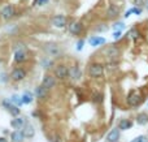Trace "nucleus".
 Instances as JSON below:
<instances>
[{
	"label": "nucleus",
	"instance_id": "23",
	"mask_svg": "<svg viewBox=\"0 0 148 142\" xmlns=\"http://www.w3.org/2000/svg\"><path fill=\"white\" fill-rule=\"evenodd\" d=\"M136 124L147 125L148 124V115L147 114H139L138 116H136Z\"/></svg>",
	"mask_w": 148,
	"mask_h": 142
},
{
	"label": "nucleus",
	"instance_id": "30",
	"mask_svg": "<svg viewBox=\"0 0 148 142\" xmlns=\"http://www.w3.org/2000/svg\"><path fill=\"white\" fill-rule=\"evenodd\" d=\"M83 46H84V41L83 39H81V41H78L77 42V51H82V50H83Z\"/></svg>",
	"mask_w": 148,
	"mask_h": 142
},
{
	"label": "nucleus",
	"instance_id": "1",
	"mask_svg": "<svg viewBox=\"0 0 148 142\" xmlns=\"http://www.w3.org/2000/svg\"><path fill=\"white\" fill-rule=\"evenodd\" d=\"M88 73L94 78L103 77V74H104V65L100 64V63H92L88 68Z\"/></svg>",
	"mask_w": 148,
	"mask_h": 142
},
{
	"label": "nucleus",
	"instance_id": "31",
	"mask_svg": "<svg viewBox=\"0 0 148 142\" xmlns=\"http://www.w3.org/2000/svg\"><path fill=\"white\" fill-rule=\"evenodd\" d=\"M42 64H43V67H44V68H48L49 65H52V61H51L49 59H44L43 61H42Z\"/></svg>",
	"mask_w": 148,
	"mask_h": 142
},
{
	"label": "nucleus",
	"instance_id": "15",
	"mask_svg": "<svg viewBox=\"0 0 148 142\" xmlns=\"http://www.w3.org/2000/svg\"><path fill=\"white\" fill-rule=\"evenodd\" d=\"M42 85L44 86L46 89H48V90H51L52 88H55V85H56V80H55V77H52V76H46V77L43 78V81H42Z\"/></svg>",
	"mask_w": 148,
	"mask_h": 142
},
{
	"label": "nucleus",
	"instance_id": "7",
	"mask_svg": "<svg viewBox=\"0 0 148 142\" xmlns=\"http://www.w3.org/2000/svg\"><path fill=\"white\" fill-rule=\"evenodd\" d=\"M14 61L21 64V63H25L29 59V54L26 51V48H20V50H14Z\"/></svg>",
	"mask_w": 148,
	"mask_h": 142
},
{
	"label": "nucleus",
	"instance_id": "2",
	"mask_svg": "<svg viewBox=\"0 0 148 142\" xmlns=\"http://www.w3.org/2000/svg\"><path fill=\"white\" fill-rule=\"evenodd\" d=\"M1 104L4 106V108L7 110L8 112H9L10 115H12L13 117H17V116H20V114H21V110H20V107L18 106H16L14 103H12V101H3L1 102Z\"/></svg>",
	"mask_w": 148,
	"mask_h": 142
},
{
	"label": "nucleus",
	"instance_id": "38",
	"mask_svg": "<svg viewBox=\"0 0 148 142\" xmlns=\"http://www.w3.org/2000/svg\"><path fill=\"white\" fill-rule=\"evenodd\" d=\"M147 106H148V103H147Z\"/></svg>",
	"mask_w": 148,
	"mask_h": 142
},
{
	"label": "nucleus",
	"instance_id": "5",
	"mask_svg": "<svg viewBox=\"0 0 148 142\" xmlns=\"http://www.w3.org/2000/svg\"><path fill=\"white\" fill-rule=\"evenodd\" d=\"M142 102V94L139 91H131L127 97V104L131 107H136L139 106Z\"/></svg>",
	"mask_w": 148,
	"mask_h": 142
},
{
	"label": "nucleus",
	"instance_id": "29",
	"mask_svg": "<svg viewBox=\"0 0 148 142\" xmlns=\"http://www.w3.org/2000/svg\"><path fill=\"white\" fill-rule=\"evenodd\" d=\"M121 37H122V30H116L114 33H113V39H114V41H118Z\"/></svg>",
	"mask_w": 148,
	"mask_h": 142
},
{
	"label": "nucleus",
	"instance_id": "34",
	"mask_svg": "<svg viewBox=\"0 0 148 142\" xmlns=\"http://www.w3.org/2000/svg\"><path fill=\"white\" fill-rule=\"evenodd\" d=\"M131 10H133V13H135V14H140L142 13L140 8H131Z\"/></svg>",
	"mask_w": 148,
	"mask_h": 142
},
{
	"label": "nucleus",
	"instance_id": "26",
	"mask_svg": "<svg viewBox=\"0 0 148 142\" xmlns=\"http://www.w3.org/2000/svg\"><path fill=\"white\" fill-rule=\"evenodd\" d=\"M107 30H108L107 23H100V25L96 28V31H97V33H104V31H107Z\"/></svg>",
	"mask_w": 148,
	"mask_h": 142
},
{
	"label": "nucleus",
	"instance_id": "12",
	"mask_svg": "<svg viewBox=\"0 0 148 142\" xmlns=\"http://www.w3.org/2000/svg\"><path fill=\"white\" fill-rule=\"evenodd\" d=\"M34 94H35V97L38 99L44 101V99H47V97H48V89H46L43 85H40V86H38V88H35Z\"/></svg>",
	"mask_w": 148,
	"mask_h": 142
},
{
	"label": "nucleus",
	"instance_id": "6",
	"mask_svg": "<svg viewBox=\"0 0 148 142\" xmlns=\"http://www.w3.org/2000/svg\"><path fill=\"white\" fill-rule=\"evenodd\" d=\"M0 14H1V17L4 18V20H10V18L14 17V14H16L14 7H13L12 4L4 5V7L1 8V12H0Z\"/></svg>",
	"mask_w": 148,
	"mask_h": 142
},
{
	"label": "nucleus",
	"instance_id": "20",
	"mask_svg": "<svg viewBox=\"0 0 148 142\" xmlns=\"http://www.w3.org/2000/svg\"><path fill=\"white\" fill-rule=\"evenodd\" d=\"M88 42L92 47H99L105 43V38H103V37H91Z\"/></svg>",
	"mask_w": 148,
	"mask_h": 142
},
{
	"label": "nucleus",
	"instance_id": "22",
	"mask_svg": "<svg viewBox=\"0 0 148 142\" xmlns=\"http://www.w3.org/2000/svg\"><path fill=\"white\" fill-rule=\"evenodd\" d=\"M131 127H133V123L127 119H122L120 121V124H118V128H120L121 130H127V129H130Z\"/></svg>",
	"mask_w": 148,
	"mask_h": 142
},
{
	"label": "nucleus",
	"instance_id": "33",
	"mask_svg": "<svg viewBox=\"0 0 148 142\" xmlns=\"http://www.w3.org/2000/svg\"><path fill=\"white\" fill-rule=\"evenodd\" d=\"M48 4V0H36V5H46Z\"/></svg>",
	"mask_w": 148,
	"mask_h": 142
},
{
	"label": "nucleus",
	"instance_id": "28",
	"mask_svg": "<svg viewBox=\"0 0 148 142\" xmlns=\"http://www.w3.org/2000/svg\"><path fill=\"white\" fill-rule=\"evenodd\" d=\"M131 142H148V137L147 136H139V137L134 138Z\"/></svg>",
	"mask_w": 148,
	"mask_h": 142
},
{
	"label": "nucleus",
	"instance_id": "37",
	"mask_svg": "<svg viewBox=\"0 0 148 142\" xmlns=\"http://www.w3.org/2000/svg\"><path fill=\"white\" fill-rule=\"evenodd\" d=\"M147 8H148V1H147Z\"/></svg>",
	"mask_w": 148,
	"mask_h": 142
},
{
	"label": "nucleus",
	"instance_id": "19",
	"mask_svg": "<svg viewBox=\"0 0 148 142\" xmlns=\"http://www.w3.org/2000/svg\"><path fill=\"white\" fill-rule=\"evenodd\" d=\"M118 14H120V8H118L117 5L112 4L109 8H108V10H107V17L108 18H116Z\"/></svg>",
	"mask_w": 148,
	"mask_h": 142
},
{
	"label": "nucleus",
	"instance_id": "32",
	"mask_svg": "<svg viewBox=\"0 0 148 142\" xmlns=\"http://www.w3.org/2000/svg\"><path fill=\"white\" fill-rule=\"evenodd\" d=\"M94 102H96V103H100V102H103V95L101 94H96L94 98Z\"/></svg>",
	"mask_w": 148,
	"mask_h": 142
},
{
	"label": "nucleus",
	"instance_id": "36",
	"mask_svg": "<svg viewBox=\"0 0 148 142\" xmlns=\"http://www.w3.org/2000/svg\"><path fill=\"white\" fill-rule=\"evenodd\" d=\"M0 142H8V140L5 137H0Z\"/></svg>",
	"mask_w": 148,
	"mask_h": 142
},
{
	"label": "nucleus",
	"instance_id": "10",
	"mask_svg": "<svg viewBox=\"0 0 148 142\" xmlns=\"http://www.w3.org/2000/svg\"><path fill=\"white\" fill-rule=\"evenodd\" d=\"M69 78L74 82H77V81H79L82 78V70L79 69L77 65H74L69 69Z\"/></svg>",
	"mask_w": 148,
	"mask_h": 142
},
{
	"label": "nucleus",
	"instance_id": "18",
	"mask_svg": "<svg viewBox=\"0 0 148 142\" xmlns=\"http://www.w3.org/2000/svg\"><path fill=\"white\" fill-rule=\"evenodd\" d=\"M25 124H26L25 119L21 116H17L16 119H13L12 121H10V125H12L14 129H22V128L25 127Z\"/></svg>",
	"mask_w": 148,
	"mask_h": 142
},
{
	"label": "nucleus",
	"instance_id": "14",
	"mask_svg": "<svg viewBox=\"0 0 148 142\" xmlns=\"http://www.w3.org/2000/svg\"><path fill=\"white\" fill-rule=\"evenodd\" d=\"M120 128H113L107 136V141L108 142H118L120 140Z\"/></svg>",
	"mask_w": 148,
	"mask_h": 142
},
{
	"label": "nucleus",
	"instance_id": "9",
	"mask_svg": "<svg viewBox=\"0 0 148 142\" xmlns=\"http://www.w3.org/2000/svg\"><path fill=\"white\" fill-rule=\"evenodd\" d=\"M44 52H46L48 56L56 57L61 54V50H60L56 44H47V46H44Z\"/></svg>",
	"mask_w": 148,
	"mask_h": 142
},
{
	"label": "nucleus",
	"instance_id": "27",
	"mask_svg": "<svg viewBox=\"0 0 148 142\" xmlns=\"http://www.w3.org/2000/svg\"><path fill=\"white\" fill-rule=\"evenodd\" d=\"M125 29V23L123 22H117V23H114L113 25V30H123Z\"/></svg>",
	"mask_w": 148,
	"mask_h": 142
},
{
	"label": "nucleus",
	"instance_id": "21",
	"mask_svg": "<svg viewBox=\"0 0 148 142\" xmlns=\"http://www.w3.org/2000/svg\"><path fill=\"white\" fill-rule=\"evenodd\" d=\"M22 101H23V104H30L33 103L34 101V94L31 91H25L22 94Z\"/></svg>",
	"mask_w": 148,
	"mask_h": 142
},
{
	"label": "nucleus",
	"instance_id": "11",
	"mask_svg": "<svg viewBox=\"0 0 148 142\" xmlns=\"http://www.w3.org/2000/svg\"><path fill=\"white\" fill-rule=\"evenodd\" d=\"M68 28H69V31L73 35H78V34H81L82 29H83V25H82L79 21H73V22H70V25L68 26Z\"/></svg>",
	"mask_w": 148,
	"mask_h": 142
},
{
	"label": "nucleus",
	"instance_id": "17",
	"mask_svg": "<svg viewBox=\"0 0 148 142\" xmlns=\"http://www.w3.org/2000/svg\"><path fill=\"white\" fill-rule=\"evenodd\" d=\"M22 132L26 138H33L34 136H35V129H34V127L31 124H29V123H26L25 127L22 128Z\"/></svg>",
	"mask_w": 148,
	"mask_h": 142
},
{
	"label": "nucleus",
	"instance_id": "16",
	"mask_svg": "<svg viewBox=\"0 0 148 142\" xmlns=\"http://www.w3.org/2000/svg\"><path fill=\"white\" fill-rule=\"evenodd\" d=\"M52 23H53L56 28H64V26L66 25V18L62 14H57L52 18Z\"/></svg>",
	"mask_w": 148,
	"mask_h": 142
},
{
	"label": "nucleus",
	"instance_id": "25",
	"mask_svg": "<svg viewBox=\"0 0 148 142\" xmlns=\"http://www.w3.org/2000/svg\"><path fill=\"white\" fill-rule=\"evenodd\" d=\"M129 37H130V38H133V39H138V37H139V31L136 30L135 28H133L130 31H129Z\"/></svg>",
	"mask_w": 148,
	"mask_h": 142
},
{
	"label": "nucleus",
	"instance_id": "35",
	"mask_svg": "<svg viewBox=\"0 0 148 142\" xmlns=\"http://www.w3.org/2000/svg\"><path fill=\"white\" fill-rule=\"evenodd\" d=\"M5 77H7V74H1V81H3V82H5V81H7V78H5Z\"/></svg>",
	"mask_w": 148,
	"mask_h": 142
},
{
	"label": "nucleus",
	"instance_id": "4",
	"mask_svg": "<svg viewBox=\"0 0 148 142\" xmlns=\"http://www.w3.org/2000/svg\"><path fill=\"white\" fill-rule=\"evenodd\" d=\"M10 80L14 81V82H21V81L25 80L26 77V70L22 68H14V69L10 72Z\"/></svg>",
	"mask_w": 148,
	"mask_h": 142
},
{
	"label": "nucleus",
	"instance_id": "3",
	"mask_svg": "<svg viewBox=\"0 0 148 142\" xmlns=\"http://www.w3.org/2000/svg\"><path fill=\"white\" fill-rule=\"evenodd\" d=\"M103 54L104 56H107L108 59H117L121 54V50L118 48L114 44H110V46H107L104 50H103Z\"/></svg>",
	"mask_w": 148,
	"mask_h": 142
},
{
	"label": "nucleus",
	"instance_id": "13",
	"mask_svg": "<svg viewBox=\"0 0 148 142\" xmlns=\"http://www.w3.org/2000/svg\"><path fill=\"white\" fill-rule=\"evenodd\" d=\"M25 134H23L22 129H16L14 132L10 133V140H12V142H23V140H25Z\"/></svg>",
	"mask_w": 148,
	"mask_h": 142
},
{
	"label": "nucleus",
	"instance_id": "24",
	"mask_svg": "<svg viewBox=\"0 0 148 142\" xmlns=\"http://www.w3.org/2000/svg\"><path fill=\"white\" fill-rule=\"evenodd\" d=\"M10 101H12V103H14L16 106H18V107H21L23 104L22 97H20V95H13L12 98H10Z\"/></svg>",
	"mask_w": 148,
	"mask_h": 142
},
{
	"label": "nucleus",
	"instance_id": "8",
	"mask_svg": "<svg viewBox=\"0 0 148 142\" xmlns=\"http://www.w3.org/2000/svg\"><path fill=\"white\" fill-rule=\"evenodd\" d=\"M55 77H57L59 80H65L66 77H69V68L65 65H59L55 68Z\"/></svg>",
	"mask_w": 148,
	"mask_h": 142
}]
</instances>
